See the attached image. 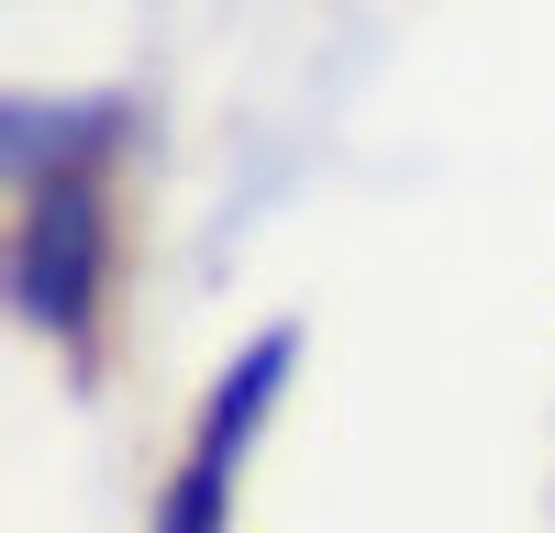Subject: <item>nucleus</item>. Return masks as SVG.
Masks as SVG:
<instances>
[{
    "label": "nucleus",
    "mask_w": 555,
    "mask_h": 533,
    "mask_svg": "<svg viewBox=\"0 0 555 533\" xmlns=\"http://www.w3.org/2000/svg\"><path fill=\"white\" fill-rule=\"evenodd\" d=\"M101 278H112V200H101V167H67V178H34L12 190V311L56 344H89L101 323Z\"/></svg>",
    "instance_id": "1"
},
{
    "label": "nucleus",
    "mask_w": 555,
    "mask_h": 533,
    "mask_svg": "<svg viewBox=\"0 0 555 533\" xmlns=\"http://www.w3.org/2000/svg\"><path fill=\"white\" fill-rule=\"evenodd\" d=\"M122 133H133L122 101H0V167H12V190H34L67 167H112Z\"/></svg>",
    "instance_id": "2"
}]
</instances>
